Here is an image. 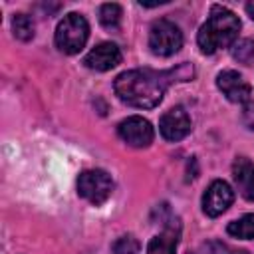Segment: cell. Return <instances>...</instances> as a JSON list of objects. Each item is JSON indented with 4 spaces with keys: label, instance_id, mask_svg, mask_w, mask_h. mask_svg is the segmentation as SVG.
Returning a JSON list of instances; mask_svg holds the SVG:
<instances>
[{
    "label": "cell",
    "instance_id": "obj_1",
    "mask_svg": "<svg viewBox=\"0 0 254 254\" xmlns=\"http://www.w3.org/2000/svg\"><path fill=\"white\" fill-rule=\"evenodd\" d=\"M194 75L192 65L181 64L177 69L155 71V69H131L123 71L115 77V93L117 97L133 107L151 109L157 107L173 81H189Z\"/></svg>",
    "mask_w": 254,
    "mask_h": 254
},
{
    "label": "cell",
    "instance_id": "obj_2",
    "mask_svg": "<svg viewBox=\"0 0 254 254\" xmlns=\"http://www.w3.org/2000/svg\"><path fill=\"white\" fill-rule=\"evenodd\" d=\"M240 30L238 16L224 8V6H212L208 20L198 30V48L202 54H214L220 48H228L236 38Z\"/></svg>",
    "mask_w": 254,
    "mask_h": 254
},
{
    "label": "cell",
    "instance_id": "obj_3",
    "mask_svg": "<svg viewBox=\"0 0 254 254\" xmlns=\"http://www.w3.org/2000/svg\"><path fill=\"white\" fill-rule=\"evenodd\" d=\"M89 38L87 20L81 14H67L56 28V46L64 54H77Z\"/></svg>",
    "mask_w": 254,
    "mask_h": 254
},
{
    "label": "cell",
    "instance_id": "obj_4",
    "mask_svg": "<svg viewBox=\"0 0 254 254\" xmlns=\"http://www.w3.org/2000/svg\"><path fill=\"white\" fill-rule=\"evenodd\" d=\"M183 46V34L171 20H157L149 30V48L155 56H173Z\"/></svg>",
    "mask_w": 254,
    "mask_h": 254
},
{
    "label": "cell",
    "instance_id": "obj_5",
    "mask_svg": "<svg viewBox=\"0 0 254 254\" xmlns=\"http://www.w3.org/2000/svg\"><path fill=\"white\" fill-rule=\"evenodd\" d=\"M113 190V181L105 171H83L77 179V192L91 204H103Z\"/></svg>",
    "mask_w": 254,
    "mask_h": 254
},
{
    "label": "cell",
    "instance_id": "obj_6",
    "mask_svg": "<svg viewBox=\"0 0 254 254\" xmlns=\"http://www.w3.org/2000/svg\"><path fill=\"white\" fill-rule=\"evenodd\" d=\"M216 85L224 93V97L232 103H246L250 101L252 87L250 83L234 69H224L216 75Z\"/></svg>",
    "mask_w": 254,
    "mask_h": 254
},
{
    "label": "cell",
    "instance_id": "obj_7",
    "mask_svg": "<svg viewBox=\"0 0 254 254\" xmlns=\"http://www.w3.org/2000/svg\"><path fill=\"white\" fill-rule=\"evenodd\" d=\"M117 133L131 147H147L153 141V127H151V123L147 119L139 117V115L123 119L119 123V127H117Z\"/></svg>",
    "mask_w": 254,
    "mask_h": 254
},
{
    "label": "cell",
    "instance_id": "obj_8",
    "mask_svg": "<svg viewBox=\"0 0 254 254\" xmlns=\"http://www.w3.org/2000/svg\"><path fill=\"white\" fill-rule=\"evenodd\" d=\"M234 200V190L226 181H214L202 194V210L208 216L222 214Z\"/></svg>",
    "mask_w": 254,
    "mask_h": 254
},
{
    "label": "cell",
    "instance_id": "obj_9",
    "mask_svg": "<svg viewBox=\"0 0 254 254\" xmlns=\"http://www.w3.org/2000/svg\"><path fill=\"white\" fill-rule=\"evenodd\" d=\"M159 129L167 141H181L190 133V117L183 107H173L161 117Z\"/></svg>",
    "mask_w": 254,
    "mask_h": 254
},
{
    "label": "cell",
    "instance_id": "obj_10",
    "mask_svg": "<svg viewBox=\"0 0 254 254\" xmlns=\"http://www.w3.org/2000/svg\"><path fill=\"white\" fill-rule=\"evenodd\" d=\"M119 62H121V50H119L115 44H111V42L97 44V46L83 58V64H85L89 69H95V71H107V69L115 67Z\"/></svg>",
    "mask_w": 254,
    "mask_h": 254
},
{
    "label": "cell",
    "instance_id": "obj_11",
    "mask_svg": "<svg viewBox=\"0 0 254 254\" xmlns=\"http://www.w3.org/2000/svg\"><path fill=\"white\" fill-rule=\"evenodd\" d=\"M232 177L240 194L248 200H254V165L248 159L238 157L232 167Z\"/></svg>",
    "mask_w": 254,
    "mask_h": 254
},
{
    "label": "cell",
    "instance_id": "obj_12",
    "mask_svg": "<svg viewBox=\"0 0 254 254\" xmlns=\"http://www.w3.org/2000/svg\"><path fill=\"white\" fill-rule=\"evenodd\" d=\"M175 226H179V222L165 224V232L159 234V236H155L149 242L147 254H175L177 242H179V228L175 230Z\"/></svg>",
    "mask_w": 254,
    "mask_h": 254
},
{
    "label": "cell",
    "instance_id": "obj_13",
    "mask_svg": "<svg viewBox=\"0 0 254 254\" xmlns=\"http://www.w3.org/2000/svg\"><path fill=\"white\" fill-rule=\"evenodd\" d=\"M226 230L234 238H244V240L254 238V214H244L242 218L232 220Z\"/></svg>",
    "mask_w": 254,
    "mask_h": 254
},
{
    "label": "cell",
    "instance_id": "obj_14",
    "mask_svg": "<svg viewBox=\"0 0 254 254\" xmlns=\"http://www.w3.org/2000/svg\"><path fill=\"white\" fill-rule=\"evenodd\" d=\"M12 30H14V36L22 42H28L34 38V22L30 16L26 14H16L14 20H12Z\"/></svg>",
    "mask_w": 254,
    "mask_h": 254
},
{
    "label": "cell",
    "instance_id": "obj_15",
    "mask_svg": "<svg viewBox=\"0 0 254 254\" xmlns=\"http://www.w3.org/2000/svg\"><path fill=\"white\" fill-rule=\"evenodd\" d=\"M121 16H123V12H121L119 4H111L109 2V4H103L99 8V22L105 28H117L119 22H121Z\"/></svg>",
    "mask_w": 254,
    "mask_h": 254
},
{
    "label": "cell",
    "instance_id": "obj_16",
    "mask_svg": "<svg viewBox=\"0 0 254 254\" xmlns=\"http://www.w3.org/2000/svg\"><path fill=\"white\" fill-rule=\"evenodd\" d=\"M139 248H141L139 240H137L135 236H131V234L121 236V238L115 240V244H113V252H115V254H139Z\"/></svg>",
    "mask_w": 254,
    "mask_h": 254
},
{
    "label": "cell",
    "instance_id": "obj_17",
    "mask_svg": "<svg viewBox=\"0 0 254 254\" xmlns=\"http://www.w3.org/2000/svg\"><path fill=\"white\" fill-rule=\"evenodd\" d=\"M232 56H234V60H238V62H242V64H250L252 58H254V42H252V40H242V42H238V44L234 46V50H232Z\"/></svg>",
    "mask_w": 254,
    "mask_h": 254
},
{
    "label": "cell",
    "instance_id": "obj_18",
    "mask_svg": "<svg viewBox=\"0 0 254 254\" xmlns=\"http://www.w3.org/2000/svg\"><path fill=\"white\" fill-rule=\"evenodd\" d=\"M242 123L250 131H254V99L244 103V107H242Z\"/></svg>",
    "mask_w": 254,
    "mask_h": 254
},
{
    "label": "cell",
    "instance_id": "obj_19",
    "mask_svg": "<svg viewBox=\"0 0 254 254\" xmlns=\"http://www.w3.org/2000/svg\"><path fill=\"white\" fill-rule=\"evenodd\" d=\"M210 254H248L246 250H234L222 242H212L210 244Z\"/></svg>",
    "mask_w": 254,
    "mask_h": 254
},
{
    "label": "cell",
    "instance_id": "obj_20",
    "mask_svg": "<svg viewBox=\"0 0 254 254\" xmlns=\"http://www.w3.org/2000/svg\"><path fill=\"white\" fill-rule=\"evenodd\" d=\"M246 12H248V16H250V18H252V20H254V0H252V2H248V4H246Z\"/></svg>",
    "mask_w": 254,
    "mask_h": 254
}]
</instances>
